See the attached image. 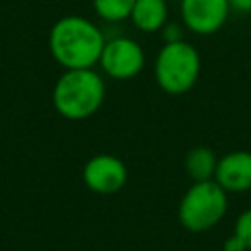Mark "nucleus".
Segmentation results:
<instances>
[{
    "label": "nucleus",
    "mask_w": 251,
    "mask_h": 251,
    "mask_svg": "<svg viewBox=\"0 0 251 251\" xmlns=\"http://www.w3.org/2000/svg\"><path fill=\"white\" fill-rule=\"evenodd\" d=\"M51 57L63 69H92L104 49V33L82 16L59 18L49 29Z\"/></svg>",
    "instance_id": "nucleus-1"
},
{
    "label": "nucleus",
    "mask_w": 251,
    "mask_h": 251,
    "mask_svg": "<svg viewBox=\"0 0 251 251\" xmlns=\"http://www.w3.org/2000/svg\"><path fill=\"white\" fill-rule=\"evenodd\" d=\"M106 96V84L94 69H65L53 86V106L59 116L78 122L94 116Z\"/></svg>",
    "instance_id": "nucleus-2"
},
{
    "label": "nucleus",
    "mask_w": 251,
    "mask_h": 251,
    "mask_svg": "<svg viewBox=\"0 0 251 251\" xmlns=\"http://www.w3.org/2000/svg\"><path fill=\"white\" fill-rule=\"evenodd\" d=\"M227 212V192L212 178L192 182L178 204V222L192 233L212 229Z\"/></svg>",
    "instance_id": "nucleus-3"
},
{
    "label": "nucleus",
    "mask_w": 251,
    "mask_h": 251,
    "mask_svg": "<svg viewBox=\"0 0 251 251\" xmlns=\"http://www.w3.org/2000/svg\"><path fill=\"white\" fill-rule=\"evenodd\" d=\"M200 75V55L188 41L165 43L155 59V78L161 90L178 96L188 92Z\"/></svg>",
    "instance_id": "nucleus-4"
},
{
    "label": "nucleus",
    "mask_w": 251,
    "mask_h": 251,
    "mask_svg": "<svg viewBox=\"0 0 251 251\" xmlns=\"http://www.w3.org/2000/svg\"><path fill=\"white\" fill-rule=\"evenodd\" d=\"M98 65L116 80H129L137 76L145 65L143 47L129 37H114L104 43Z\"/></svg>",
    "instance_id": "nucleus-5"
},
{
    "label": "nucleus",
    "mask_w": 251,
    "mask_h": 251,
    "mask_svg": "<svg viewBox=\"0 0 251 251\" xmlns=\"http://www.w3.org/2000/svg\"><path fill=\"white\" fill-rule=\"evenodd\" d=\"M82 180L88 190L102 194V196H110V194L120 192L126 186L127 167L120 157L100 153V155L90 157L84 163Z\"/></svg>",
    "instance_id": "nucleus-6"
},
{
    "label": "nucleus",
    "mask_w": 251,
    "mask_h": 251,
    "mask_svg": "<svg viewBox=\"0 0 251 251\" xmlns=\"http://www.w3.org/2000/svg\"><path fill=\"white\" fill-rule=\"evenodd\" d=\"M229 0H180L182 24L198 35H212L229 16Z\"/></svg>",
    "instance_id": "nucleus-7"
},
{
    "label": "nucleus",
    "mask_w": 251,
    "mask_h": 251,
    "mask_svg": "<svg viewBox=\"0 0 251 251\" xmlns=\"http://www.w3.org/2000/svg\"><path fill=\"white\" fill-rule=\"evenodd\" d=\"M214 180L226 192L251 190V153L231 151L218 159Z\"/></svg>",
    "instance_id": "nucleus-8"
},
{
    "label": "nucleus",
    "mask_w": 251,
    "mask_h": 251,
    "mask_svg": "<svg viewBox=\"0 0 251 251\" xmlns=\"http://www.w3.org/2000/svg\"><path fill=\"white\" fill-rule=\"evenodd\" d=\"M169 8L165 0H135L129 20L139 31L153 33L169 22Z\"/></svg>",
    "instance_id": "nucleus-9"
},
{
    "label": "nucleus",
    "mask_w": 251,
    "mask_h": 251,
    "mask_svg": "<svg viewBox=\"0 0 251 251\" xmlns=\"http://www.w3.org/2000/svg\"><path fill=\"white\" fill-rule=\"evenodd\" d=\"M216 167H218V157L216 153L206 147V145H196L192 147L186 157H184V173L194 180H212L216 175Z\"/></svg>",
    "instance_id": "nucleus-10"
},
{
    "label": "nucleus",
    "mask_w": 251,
    "mask_h": 251,
    "mask_svg": "<svg viewBox=\"0 0 251 251\" xmlns=\"http://www.w3.org/2000/svg\"><path fill=\"white\" fill-rule=\"evenodd\" d=\"M135 0H92L94 12L106 22H124L131 16Z\"/></svg>",
    "instance_id": "nucleus-11"
},
{
    "label": "nucleus",
    "mask_w": 251,
    "mask_h": 251,
    "mask_svg": "<svg viewBox=\"0 0 251 251\" xmlns=\"http://www.w3.org/2000/svg\"><path fill=\"white\" fill-rule=\"evenodd\" d=\"M245 243H247V247H249V251H251V208L249 210H243L239 216H237V220H235V229H233Z\"/></svg>",
    "instance_id": "nucleus-12"
},
{
    "label": "nucleus",
    "mask_w": 251,
    "mask_h": 251,
    "mask_svg": "<svg viewBox=\"0 0 251 251\" xmlns=\"http://www.w3.org/2000/svg\"><path fill=\"white\" fill-rule=\"evenodd\" d=\"M161 35L165 39V43H173V41H182L184 39V29L180 24L176 22H167L161 27Z\"/></svg>",
    "instance_id": "nucleus-13"
},
{
    "label": "nucleus",
    "mask_w": 251,
    "mask_h": 251,
    "mask_svg": "<svg viewBox=\"0 0 251 251\" xmlns=\"http://www.w3.org/2000/svg\"><path fill=\"white\" fill-rule=\"evenodd\" d=\"M224 251H249V247H247V243L233 231L226 241H224V247H222Z\"/></svg>",
    "instance_id": "nucleus-14"
},
{
    "label": "nucleus",
    "mask_w": 251,
    "mask_h": 251,
    "mask_svg": "<svg viewBox=\"0 0 251 251\" xmlns=\"http://www.w3.org/2000/svg\"><path fill=\"white\" fill-rule=\"evenodd\" d=\"M229 6L239 14H251V0H229Z\"/></svg>",
    "instance_id": "nucleus-15"
}]
</instances>
